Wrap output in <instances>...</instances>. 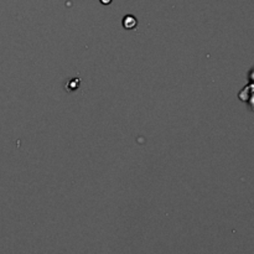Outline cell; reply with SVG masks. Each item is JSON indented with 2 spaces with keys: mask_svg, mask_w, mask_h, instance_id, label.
Listing matches in <instances>:
<instances>
[{
  "mask_svg": "<svg viewBox=\"0 0 254 254\" xmlns=\"http://www.w3.org/2000/svg\"><path fill=\"white\" fill-rule=\"evenodd\" d=\"M122 25L125 30H134V29L138 26L137 18L133 15H125L124 18H123Z\"/></svg>",
  "mask_w": 254,
  "mask_h": 254,
  "instance_id": "obj_1",
  "label": "cell"
},
{
  "mask_svg": "<svg viewBox=\"0 0 254 254\" xmlns=\"http://www.w3.org/2000/svg\"><path fill=\"white\" fill-rule=\"evenodd\" d=\"M244 95V97H241L239 100L243 101V102H249V105H252V98H253V85H249L247 87H244L242 90V92L239 93V96Z\"/></svg>",
  "mask_w": 254,
  "mask_h": 254,
  "instance_id": "obj_2",
  "label": "cell"
},
{
  "mask_svg": "<svg viewBox=\"0 0 254 254\" xmlns=\"http://www.w3.org/2000/svg\"><path fill=\"white\" fill-rule=\"evenodd\" d=\"M100 1L103 4V5H109V4L112 3V0H100Z\"/></svg>",
  "mask_w": 254,
  "mask_h": 254,
  "instance_id": "obj_3",
  "label": "cell"
}]
</instances>
